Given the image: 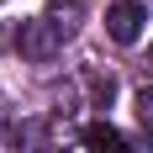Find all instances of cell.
Returning <instances> with one entry per match:
<instances>
[{
  "label": "cell",
  "mask_w": 153,
  "mask_h": 153,
  "mask_svg": "<svg viewBox=\"0 0 153 153\" xmlns=\"http://www.w3.org/2000/svg\"><path fill=\"white\" fill-rule=\"evenodd\" d=\"M16 42H21V53H27L32 63H48L63 48V37H58V27H53L48 16H32V21H21V37H16Z\"/></svg>",
  "instance_id": "cell-1"
},
{
  "label": "cell",
  "mask_w": 153,
  "mask_h": 153,
  "mask_svg": "<svg viewBox=\"0 0 153 153\" xmlns=\"http://www.w3.org/2000/svg\"><path fill=\"white\" fill-rule=\"evenodd\" d=\"M137 116H143V122L153 116V90H137Z\"/></svg>",
  "instance_id": "cell-5"
},
{
  "label": "cell",
  "mask_w": 153,
  "mask_h": 153,
  "mask_svg": "<svg viewBox=\"0 0 153 153\" xmlns=\"http://www.w3.org/2000/svg\"><path fill=\"white\" fill-rule=\"evenodd\" d=\"M79 16H85V5H79V0H63V5H48V21L58 27V37H69V32L79 27Z\"/></svg>",
  "instance_id": "cell-4"
},
{
  "label": "cell",
  "mask_w": 153,
  "mask_h": 153,
  "mask_svg": "<svg viewBox=\"0 0 153 153\" xmlns=\"http://www.w3.org/2000/svg\"><path fill=\"white\" fill-rule=\"evenodd\" d=\"M143 21H148V11L132 5V0H122V5L106 11V32L116 37V42H137V37H143Z\"/></svg>",
  "instance_id": "cell-2"
},
{
  "label": "cell",
  "mask_w": 153,
  "mask_h": 153,
  "mask_svg": "<svg viewBox=\"0 0 153 153\" xmlns=\"http://www.w3.org/2000/svg\"><path fill=\"white\" fill-rule=\"evenodd\" d=\"M85 148H90V153H132L127 137H122L111 122H90V127H85Z\"/></svg>",
  "instance_id": "cell-3"
}]
</instances>
